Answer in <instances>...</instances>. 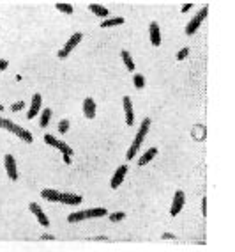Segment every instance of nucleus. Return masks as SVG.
Instances as JSON below:
<instances>
[{
	"label": "nucleus",
	"mask_w": 235,
	"mask_h": 252,
	"mask_svg": "<svg viewBox=\"0 0 235 252\" xmlns=\"http://www.w3.org/2000/svg\"><path fill=\"white\" fill-rule=\"evenodd\" d=\"M148 128H150V119H143V123H142V126H140V130H138V134H136V137H134V140H133V144H131V148H129V151H128V160H133L134 158V154H136V151L140 150V146H142V142H143V139H145V135L148 134Z\"/></svg>",
	"instance_id": "obj_1"
},
{
	"label": "nucleus",
	"mask_w": 235,
	"mask_h": 252,
	"mask_svg": "<svg viewBox=\"0 0 235 252\" xmlns=\"http://www.w3.org/2000/svg\"><path fill=\"white\" fill-rule=\"evenodd\" d=\"M0 128H5V130H9V132H13V134L18 135L20 139L25 140L27 144H30L32 140H34V137H32V134L29 132V130L21 128V126L15 124L13 121H9V119H2V118H0Z\"/></svg>",
	"instance_id": "obj_2"
},
{
	"label": "nucleus",
	"mask_w": 235,
	"mask_h": 252,
	"mask_svg": "<svg viewBox=\"0 0 235 252\" xmlns=\"http://www.w3.org/2000/svg\"><path fill=\"white\" fill-rule=\"evenodd\" d=\"M207 15H209V7L205 5V7H202V11H200L198 15L194 16L193 20H191V21L188 23V27H186V34H188V36H193L194 32L198 31L200 23H202V21H204L205 18H207Z\"/></svg>",
	"instance_id": "obj_3"
},
{
	"label": "nucleus",
	"mask_w": 235,
	"mask_h": 252,
	"mask_svg": "<svg viewBox=\"0 0 235 252\" xmlns=\"http://www.w3.org/2000/svg\"><path fill=\"white\" fill-rule=\"evenodd\" d=\"M83 39V34L82 32H76V34H73L69 39H67L66 47L62 48L60 51H59V59H66L69 53H71V50H74L76 48V45H80V41Z\"/></svg>",
	"instance_id": "obj_4"
},
{
	"label": "nucleus",
	"mask_w": 235,
	"mask_h": 252,
	"mask_svg": "<svg viewBox=\"0 0 235 252\" xmlns=\"http://www.w3.org/2000/svg\"><path fill=\"white\" fill-rule=\"evenodd\" d=\"M44 142H46L48 146H53V148H57V150H60L64 154H67V156H73V148L71 146H67L66 142H62V140L55 139L53 135L46 134L44 135Z\"/></svg>",
	"instance_id": "obj_5"
},
{
	"label": "nucleus",
	"mask_w": 235,
	"mask_h": 252,
	"mask_svg": "<svg viewBox=\"0 0 235 252\" xmlns=\"http://www.w3.org/2000/svg\"><path fill=\"white\" fill-rule=\"evenodd\" d=\"M184 202H186V194L182 190H177L174 196V202H172V210H170V213H172V217H177L182 211V208H184Z\"/></svg>",
	"instance_id": "obj_6"
},
{
	"label": "nucleus",
	"mask_w": 235,
	"mask_h": 252,
	"mask_svg": "<svg viewBox=\"0 0 235 252\" xmlns=\"http://www.w3.org/2000/svg\"><path fill=\"white\" fill-rule=\"evenodd\" d=\"M4 165H5V172L11 180L16 181L18 180V169H16V160L13 154H5L4 156Z\"/></svg>",
	"instance_id": "obj_7"
},
{
	"label": "nucleus",
	"mask_w": 235,
	"mask_h": 252,
	"mask_svg": "<svg viewBox=\"0 0 235 252\" xmlns=\"http://www.w3.org/2000/svg\"><path fill=\"white\" fill-rule=\"evenodd\" d=\"M126 174H128V165H120V167L115 170V174H113L112 181H110V186H112V188H118V186L122 185Z\"/></svg>",
	"instance_id": "obj_8"
},
{
	"label": "nucleus",
	"mask_w": 235,
	"mask_h": 252,
	"mask_svg": "<svg viewBox=\"0 0 235 252\" xmlns=\"http://www.w3.org/2000/svg\"><path fill=\"white\" fill-rule=\"evenodd\" d=\"M41 103H43V96L41 94H34L32 96V103H30V110H29V114H27V118L29 119H34L39 114V110H41Z\"/></svg>",
	"instance_id": "obj_9"
},
{
	"label": "nucleus",
	"mask_w": 235,
	"mask_h": 252,
	"mask_svg": "<svg viewBox=\"0 0 235 252\" xmlns=\"http://www.w3.org/2000/svg\"><path fill=\"white\" fill-rule=\"evenodd\" d=\"M29 208H30L32 213L37 217V220H39V224H41V226H44V227L50 226V220H48V217L43 213L41 206L37 204V202H30V206H29Z\"/></svg>",
	"instance_id": "obj_10"
},
{
	"label": "nucleus",
	"mask_w": 235,
	"mask_h": 252,
	"mask_svg": "<svg viewBox=\"0 0 235 252\" xmlns=\"http://www.w3.org/2000/svg\"><path fill=\"white\" fill-rule=\"evenodd\" d=\"M122 105H124V112H126V123L131 126V124L134 123V112H133V103H131V100L126 96V98L122 100Z\"/></svg>",
	"instance_id": "obj_11"
},
{
	"label": "nucleus",
	"mask_w": 235,
	"mask_h": 252,
	"mask_svg": "<svg viewBox=\"0 0 235 252\" xmlns=\"http://www.w3.org/2000/svg\"><path fill=\"white\" fill-rule=\"evenodd\" d=\"M83 201L82 196H76V194H60V199L59 202H64V204H69V206H76Z\"/></svg>",
	"instance_id": "obj_12"
},
{
	"label": "nucleus",
	"mask_w": 235,
	"mask_h": 252,
	"mask_svg": "<svg viewBox=\"0 0 235 252\" xmlns=\"http://www.w3.org/2000/svg\"><path fill=\"white\" fill-rule=\"evenodd\" d=\"M83 114L87 119H94L96 118V103H94L92 98H87L83 101Z\"/></svg>",
	"instance_id": "obj_13"
},
{
	"label": "nucleus",
	"mask_w": 235,
	"mask_h": 252,
	"mask_svg": "<svg viewBox=\"0 0 235 252\" xmlns=\"http://www.w3.org/2000/svg\"><path fill=\"white\" fill-rule=\"evenodd\" d=\"M150 43H152L154 47L161 45V32H159V25L156 21L150 23Z\"/></svg>",
	"instance_id": "obj_14"
},
{
	"label": "nucleus",
	"mask_w": 235,
	"mask_h": 252,
	"mask_svg": "<svg viewBox=\"0 0 235 252\" xmlns=\"http://www.w3.org/2000/svg\"><path fill=\"white\" fill-rule=\"evenodd\" d=\"M88 9L92 11L96 16H99V18H104V20H108V18H110V11H108L106 7L99 5V4H90V5H88Z\"/></svg>",
	"instance_id": "obj_15"
},
{
	"label": "nucleus",
	"mask_w": 235,
	"mask_h": 252,
	"mask_svg": "<svg viewBox=\"0 0 235 252\" xmlns=\"http://www.w3.org/2000/svg\"><path fill=\"white\" fill-rule=\"evenodd\" d=\"M41 196L50 202H59V199H60V192L51 190V188H44V190L41 192Z\"/></svg>",
	"instance_id": "obj_16"
},
{
	"label": "nucleus",
	"mask_w": 235,
	"mask_h": 252,
	"mask_svg": "<svg viewBox=\"0 0 235 252\" xmlns=\"http://www.w3.org/2000/svg\"><path fill=\"white\" fill-rule=\"evenodd\" d=\"M156 154H158V150H156V148H150V150H148L147 153L143 154L142 158L138 160V165H140V167H143V165H147L148 162H150V160H152L154 156H156Z\"/></svg>",
	"instance_id": "obj_17"
},
{
	"label": "nucleus",
	"mask_w": 235,
	"mask_h": 252,
	"mask_svg": "<svg viewBox=\"0 0 235 252\" xmlns=\"http://www.w3.org/2000/svg\"><path fill=\"white\" fill-rule=\"evenodd\" d=\"M108 213V210H104V208H90V210H85V215H87V218H96V217H104Z\"/></svg>",
	"instance_id": "obj_18"
},
{
	"label": "nucleus",
	"mask_w": 235,
	"mask_h": 252,
	"mask_svg": "<svg viewBox=\"0 0 235 252\" xmlns=\"http://www.w3.org/2000/svg\"><path fill=\"white\" fill-rule=\"evenodd\" d=\"M50 119H51V108H44L41 114V121H39V126L41 128H46L48 124H50Z\"/></svg>",
	"instance_id": "obj_19"
},
{
	"label": "nucleus",
	"mask_w": 235,
	"mask_h": 252,
	"mask_svg": "<svg viewBox=\"0 0 235 252\" xmlns=\"http://www.w3.org/2000/svg\"><path fill=\"white\" fill-rule=\"evenodd\" d=\"M124 23V18H120V16H115V18H108V20H104L101 23V27H115V25H122Z\"/></svg>",
	"instance_id": "obj_20"
},
{
	"label": "nucleus",
	"mask_w": 235,
	"mask_h": 252,
	"mask_svg": "<svg viewBox=\"0 0 235 252\" xmlns=\"http://www.w3.org/2000/svg\"><path fill=\"white\" fill-rule=\"evenodd\" d=\"M122 61L129 71H134V62H133V59H131V55H129V51H126V50L122 51Z\"/></svg>",
	"instance_id": "obj_21"
},
{
	"label": "nucleus",
	"mask_w": 235,
	"mask_h": 252,
	"mask_svg": "<svg viewBox=\"0 0 235 252\" xmlns=\"http://www.w3.org/2000/svg\"><path fill=\"white\" fill-rule=\"evenodd\" d=\"M133 84H134V87L136 89H143L145 87V77L140 75V73H136V75L133 77Z\"/></svg>",
	"instance_id": "obj_22"
},
{
	"label": "nucleus",
	"mask_w": 235,
	"mask_h": 252,
	"mask_svg": "<svg viewBox=\"0 0 235 252\" xmlns=\"http://www.w3.org/2000/svg\"><path fill=\"white\" fill-rule=\"evenodd\" d=\"M57 9L62 11V13H66V15H73V5L71 4H64V2H59V4H57Z\"/></svg>",
	"instance_id": "obj_23"
},
{
	"label": "nucleus",
	"mask_w": 235,
	"mask_h": 252,
	"mask_svg": "<svg viewBox=\"0 0 235 252\" xmlns=\"http://www.w3.org/2000/svg\"><path fill=\"white\" fill-rule=\"evenodd\" d=\"M67 130H69V121H67V119H62L60 123H59V132H60L62 135L66 134Z\"/></svg>",
	"instance_id": "obj_24"
},
{
	"label": "nucleus",
	"mask_w": 235,
	"mask_h": 252,
	"mask_svg": "<svg viewBox=\"0 0 235 252\" xmlns=\"http://www.w3.org/2000/svg\"><path fill=\"white\" fill-rule=\"evenodd\" d=\"M124 218H126V213H122V211H120V213H112V215H110V220L112 222H120V220H124Z\"/></svg>",
	"instance_id": "obj_25"
},
{
	"label": "nucleus",
	"mask_w": 235,
	"mask_h": 252,
	"mask_svg": "<svg viewBox=\"0 0 235 252\" xmlns=\"http://www.w3.org/2000/svg\"><path fill=\"white\" fill-rule=\"evenodd\" d=\"M23 107H25V101H16L11 105V110H13V112H20Z\"/></svg>",
	"instance_id": "obj_26"
},
{
	"label": "nucleus",
	"mask_w": 235,
	"mask_h": 252,
	"mask_svg": "<svg viewBox=\"0 0 235 252\" xmlns=\"http://www.w3.org/2000/svg\"><path fill=\"white\" fill-rule=\"evenodd\" d=\"M188 53H189V48H182V50L177 53V61H182V59H186V57H188Z\"/></svg>",
	"instance_id": "obj_27"
},
{
	"label": "nucleus",
	"mask_w": 235,
	"mask_h": 252,
	"mask_svg": "<svg viewBox=\"0 0 235 252\" xmlns=\"http://www.w3.org/2000/svg\"><path fill=\"white\" fill-rule=\"evenodd\" d=\"M202 215H207V199H205V197H204V199H202Z\"/></svg>",
	"instance_id": "obj_28"
},
{
	"label": "nucleus",
	"mask_w": 235,
	"mask_h": 252,
	"mask_svg": "<svg viewBox=\"0 0 235 252\" xmlns=\"http://www.w3.org/2000/svg\"><path fill=\"white\" fill-rule=\"evenodd\" d=\"M7 66H9V62L4 61V59H0V71H4V69H5Z\"/></svg>",
	"instance_id": "obj_29"
},
{
	"label": "nucleus",
	"mask_w": 235,
	"mask_h": 252,
	"mask_svg": "<svg viewBox=\"0 0 235 252\" xmlns=\"http://www.w3.org/2000/svg\"><path fill=\"white\" fill-rule=\"evenodd\" d=\"M191 7H193V4H186L184 7H182V13H188V11L191 9Z\"/></svg>",
	"instance_id": "obj_30"
},
{
	"label": "nucleus",
	"mask_w": 235,
	"mask_h": 252,
	"mask_svg": "<svg viewBox=\"0 0 235 252\" xmlns=\"http://www.w3.org/2000/svg\"><path fill=\"white\" fill-rule=\"evenodd\" d=\"M41 240H55V238L51 236V235H43V236H41Z\"/></svg>",
	"instance_id": "obj_31"
},
{
	"label": "nucleus",
	"mask_w": 235,
	"mask_h": 252,
	"mask_svg": "<svg viewBox=\"0 0 235 252\" xmlns=\"http://www.w3.org/2000/svg\"><path fill=\"white\" fill-rule=\"evenodd\" d=\"M163 238H166V240H172V238H174V235H172V233H164Z\"/></svg>",
	"instance_id": "obj_32"
},
{
	"label": "nucleus",
	"mask_w": 235,
	"mask_h": 252,
	"mask_svg": "<svg viewBox=\"0 0 235 252\" xmlns=\"http://www.w3.org/2000/svg\"><path fill=\"white\" fill-rule=\"evenodd\" d=\"M64 162H66L67 165L71 164V156H67V154H64Z\"/></svg>",
	"instance_id": "obj_33"
},
{
	"label": "nucleus",
	"mask_w": 235,
	"mask_h": 252,
	"mask_svg": "<svg viewBox=\"0 0 235 252\" xmlns=\"http://www.w3.org/2000/svg\"><path fill=\"white\" fill-rule=\"evenodd\" d=\"M2 110H4V105H0V112H2Z\"/></svg>",
	"instance_id": "obj_34"
}]
</instances>
